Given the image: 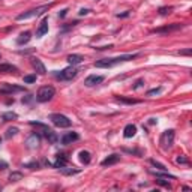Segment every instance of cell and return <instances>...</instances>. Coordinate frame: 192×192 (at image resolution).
<instances>
[{
	"label": "cell",
	"mask_w": 192,
	"mask_h": 192,
	"mask_svg": "<svg viewBox=\"0 0 192 192\" xmlns=\"http://www.w3.org/2000/svg\"><path fill=\"white\" fill-rule=\"evenodd\" d=\"M135 57H138V54H125V56H119V57L102 59V60H98V62L95 63V66L96 68H113V66H116V65H119V63L134 60Z\"/></svg>",
	"instance_id": "cell-1"
},
{
	"label": "cell",
	"mask_w": 192,
	"mask_h": 192,
	"mask_svg": "<svg viewBox=\"0 0 192 192\" xmlns=\"http://www.w3.org/2000/svg\"><path fill=\"white\" fill-rule=\"evenodd\" d=\"M54 95H56V89L53 86H44L36 93V99L39 102H48L54 98Z\"/></svg>",
	"instance_id": "cell-2"
},
{
	"label": "cell",
	"mask_w": 192,
	"mask_h": 192,
	"mask_svg": "<svg viewBox=\"0 0 192 192\" xmlns=\"http://www.w3.org/2000/svg\"><path fill=\"white\" fill-rule=\"evenodd\" d=\"M50 6L51 5H44V6H38V8H35V9H30L27 12H23V14L17 15V21H23V20H29V18H33V17H39L45 11H48Z\"/></svg>",
	"instance_id": "cell-3"
},
{
	"label": "cell",
	"mask_w": 192,
	"mask_h": 192,
	"mask_svg": "<svg viewBox=\"0 0 192 192\" xmlns=\"http://www.w3.org/2000/svg\"><path fill=\"white\" fill-rule=\"evenodd\" d=\"M159 144H161V147L164 150H170L173 147V144H174V131L173 129H168L165 132H162Z\"/></svg>",
	"instance_id": "cell-4"
},
{
	"label": "cell",
	"mask_w": 192,
	"mask_h": 192,
	"mask_svg": "<svg viewBox=\"0 0 192 192\" xmlns=\"http://www.w3.org/2000/svg\"><path fill=\"white\" fill-rule=\"evenodd\" d=\"M50 120L53 122V125L57 126V128H69V126L72 125L71 120H69L66 116L60 114V113H54V114H51Z\"/></svg>",
	"instance_id": "cell-5"
},
{
	"label": "cell",
	"mask_w": 192,
	"mask_h": 192,
	"mask_svg": "<svg viewBox=\"0 0 192 192\" xmlns=\"http://www.w3.org/2000/svg\"><path fill=\"white\" fill-rule=\"evenodd\" d=\"M78 71H77L74 66H69V68H65L63 71H60L56 74V78L57 80H62V81H71L72 78H75Z\"/></svg>",
	"instance_id": "cell-6"
},
{
	"label": "cell",
	"mask_w": 192,
	"mask_h": 192,
	"mask_svg": "<svg viewBox=\"0 0 192 192\" xmlns=\"http://www.w3.org/2000/svg\"><path fill=\"white\" fill-rule=\"evenodd\" d=\"M32 66H33V69L39 75H45V74H47V69L44 66V63L41 62V59H38V57L32 59Z\"/></svg>",
	"instance_id": "cell-7"
},
{
	"label": "cell",
	"mask_w": 192,
	"mask_h": 192,
	"mask_svg": "<svg viewBox=\"0 0 192 192\" xmlns=\"http://www.w3.org/2000/svg\"><path fill=\"white\" fill-rule=\"evenodd\" d=\"M104 81V77L102 75H89L86 80H84V84L87 87H93V86H98Z\"/></svg>",
	"instance_id": "cell-8"
},
{
	"label": "cell",
	"mask_w": 192,
	"mask_h": 192,
	"mask_svg": "<svg viewBox=\"0 0 192 192\" xmlns=\"http://www.w3.org/2000/svg\"><path fill=\"white\" fill-rule=\"evenodd\" d=\"M39 141H41V137H39V134H38V132H35V134H32L29 138H27L26 144H27V147H29V149H36V147L39 146Z\"/></svg>",
	"instance_id": "cell-9"
},
{
	"label": "cell",
	"mask_w": 192,
	"mask_h": 192,
	"mask_svg": "<svg viewBox=\"0 0 192 192\" xmlns=\"http://www.w3.org/2000/svg\"><path fill=\"white\" fill-rule=\"evenodd\" d=\"M78 140H80V135L77 132H68L62 137V144L68 146V144H72L74 141H78Z\"/></svg>",
	"instance_id": "cell-10"
},
{
	"label": "cell",
	"mask_w": 192,
	"mask_h": 192,
	"mask_svg": "<svg viewBox=\"0 0 192 192\" xmlns=\"http://www.w3.org/2000/svg\"><path fill=\"white\" fill-rule=\"evenodd\" d=\"M183 26L182 24H177V23H174V24L171 26H167V27H161V29H155L153 30V33H170V32H174V30H179V29H182Z\"/></svg>",
	"instance_id": "cell-11"
},
{
	"label": "cell",
	"mask_w": 192,
	"mask_h": 192,
	"mask_svg": "<svg viewBox=\"0 0 192 192\" xmlns=\"http://www.w3.org/2000/svg\"><path fill=\"white\" fill-rule=\"evenodd\" d=\"M47 33H48V18H44L38 27V30H36V38H42Z\"/></svg>",
	"instance_id": "cell-12"
},
{
	"label": "cell",
	"mask_w": 192,
	"mask_h": 192,
	"mask_svg": "<svg viewBox=\"0 0 192 192\" xmlns=\"http://www.w3.org/2000/svg\"><path fill=\"white\" fill-rule=\"evenodd\" d=\"M120 161V155H117V153H113V155H110L107 158L102 161V167H110V165H114Z\"/></svg>",
	"instance_id": "cell-13"
},
{
	"label": "cell",
	"mask_w": 192,
	"mask_h": 192,
	"mask_svg": "<svg viewBox=\"0 0 192 192\" xmlns=\"http://www.w3.org/2000/svg\"><path fill=\"white\" fill-rule=\"evenodd\" d=\"M21 90H23V87L5 84V89H0V95H12L14 92H21Z\"/></svg>",
	"instance_id": "cell-14"
},
{
	"label": "cell",
	"mask_w": 192,
	"mask_h": 192,
	"mask_svg": "<svg viewBox=\"0 0 192 192\" xmlns=\"http://www.w3.org/2000/svg\"><path fill=\"white\" fill-rule=\"evenodd\" d=\"M44 135H45V138L48 140V143H50V144H56V143L59 141L57 134H56L54 131H51L50 128H47V129L44 131Z\"/></svg>",
	"instance_id": "cell-15"
},
{
	"label": "cell",
	"mask_w": 192,
	"mask_h": 192,
	"mask_svg": "<svg viewBox=\"0 0 192 192\" xmlns=\"http://www.w3.org/2000/svg\"><path fill=\"white\" fill-rule=\"evenodd\" d=\"M135 134H137V126L135 125L129 123V125L125 126V129H123V137L125 138H132Z\"/></svg>",
	"instance_id": "cell-16"
},
{
	"label": "cell",
	"mask_w": 192,
	"mask_h": 192,
	"mask_svg": "<svg viewBox=\"0 0 192 192\" xmlns=\"http://www.w3.org/2000/svg\"><path fill=\"white\" fill-rule=\"evenodd\" d=\"M18 69L17 66H14V65H9V63H0V74H15Z\"/></svg>",
	"instance_id": "cell-17"
},
{
	"label": "cell",
	"mask_w": 192,
	"mask_h": 192,
	"mask_svg": "<svg viewBox=\"0 0 192 192\" xmlns=\"http://www.w3.org/2000/svg\"><path fill=\"white\" fill-rule=\"evenodd\" d=\"M83 60H84V57H83V56H80V54H69V56H68V62H69V65H71V66L80 65Z\"/></svg>",
	"instance_id": "cell-18"
},
{
	"label": "cell",
	"mask_w": 192,
	"mask_h": 192,
	"mask_svg": "<svg viewBox=\"0 0 192 192\" xmlns=\"http://www.w3.org/2000/svg\"><path fill=\"white\" fill-rule=\"evenodd\" d=\"M30 38H32V33L30 32H24V33L20 35V38L17 39V44L18 45H24V44H27L30 41Z\"/></svg>",
	"instance_id": "cell-19"
},
{
	"label": "cell",
	"mask_w": 192,
	"mask_h": 192,
	"mask_svg": "<svg viewBox=\"0 0 192 192\" xmlns=\"http://www.w3.org/2000/svg\"><path fill=\"white\" fill-rule=\"evenodd\" d=\"M66 162H68V158L63 155V153H60V155H57V161L54 162V167H56V168H62V167H65V165H66Z\"/></svg>",
	"instance_id": "cell-20"
},
{
	"label": "cell",
	"mask_w": 192,
	"mask_h": 192,
	"mask_svg": "<svg viewBox=\"0 0 192 192\" xmlns=\"http://www.w3.org/2000/svg\"><path fill=\"white\" fill-rule=\"evenodd\" d=\"M80 161L87 165V164H90V161H92V155H90L87 150H81L80 152Z\"/></svg>",
	"instance_id": "cell-21"
},
{
	"label": "cell",
	"mask_w": 192,
	"mask_h": 192,
	"mask_svg": "<svg viewBox=\"0 0 192 192\" xmlns=\"http://www.w3.org/2000/svg\"><path fill=\"white\" fill-rule=\"evenodd\" d=\"M60 170V173H63L65 176H72V174H78L80 173V170H75V168H68L66 165L62 168H59Z\"/></svg>",
	"instance_id": "cell-22"
},
{
	"label": "cell",
	"mask_w": 192,
	"mask_h": 192,
	"mask_svg": "<svg viewBox=\"0 0 192 192\" xmlns=\"http://www.w3.org/2000/svg\"><path fill=\"white\" fill-rule=\"evenodd\" d=\"M21 179H23V174L20 171H14V173H11V176H9V182H18Z\"/></svg>",
	"instance_id": "cell-23"
},
{
	"label": "cell",
	"mask_w": 192,
	"mask_h": 192,
	"mask_svg": "<svg viewBox=\"0 0 192 192\" xmlns=\"http://www.w3.org/2000/svg\"><path fill=\"white\" fill-rule=\"evenodd\" d=\"M17 114L15 113H12V111H9V113H5L3 114V122H9V120H15L17 119Z\"/></svg>",
	"instance_id": "cell-24"
},
{
	"label": "cell",
	"mask_w": 192,
	"mask_h": 192,
	"mask_svg": "<svg viewBox=\"0 0 192 192\" xmlns=\"http://www.w3.org/2000/svg\"><path fill=\"white\" fill-rule=\"evenodd\" d=\"M119 102H125V104H138L137 99H128V98H123V96H117L116 98Z\"/></svg>",
	"instance_id": "cell-25"
},
{
	"label": "cell",
	"mask_w": 192,
	"mask_h": 192,
	"mask_svg": "<svg viewBox=\"0 0 192 192\" xmlns=\"http://www.w3.org/2000/svg\"><path fill=\"white\" fill-rule=\"evenodd\" d=\"M18 134V128H9L8 131H6V138H11V137H15Z\"/></svg>",
	"instance_id": "cell-26"
},
{
	"label": "cell",
	"mask_w": 192,
	"mask_h": 192,
	"mask_svg": "<svg viewBox=\"0 0 192 192\" xmlns=\"http://www.w3.org/2000/svg\"><path fill=\"white\" fill-rule=\"evenodd\" d=\"M150 164L153 165L155 168H158V170H161V171H167V168H165V165H162L161 162H156L155 159H152L150 161Z\"/></svg>",
	"instance_id": "cell-27"
},
{
	"label": "cell",
	"mask_w": 192,
	"mask_h": 192,
	"mask_svg": "<svg viewBox=\"0 0 192 192\" xmlns=\"http://www.w3.org/2000/svg\"><path fill=\"white\" fill-rule=\"evenodd\" d=\"M35 81H36V74H35V75H26L24 77L26 84H32V83H35Z\"/></svg>",
	"instance_id": "cell-28"
},
{
	"label": "cell",
	"mask_w": 192,
	"mask_h": 192,
	"mask_svg": "<svg viewBox=\"0 0 192 192\" xmlns=\"http://www.w3.org/2000/svg\"><path fill=\"white\" fill-rule=\"evenodd\" d=\"M162 92V87H156V89H152L147 92V96H155V95H159V93Z\"/></svg>",
	"instance_id": "cell-29"
},
{
	"label": "cell",
	"mask_w": 192,
	"mask_h": 192,
	"mask_svg": "<svg viewBox=\"0 0 192 192\" xmlns=\"http://www.w3.org/2000/svg\"><path fill=\"white\" fill-rule=\"evenodd\" d=\"M156 182H158L161 186H164V188H168V189L171 188V186H170V183H168V182H165V180H162L161 177H156Z\"/></svg>",
	"instance_id": "cell-30"
},
{
	"label": "cell",
	"mask_w": 192,
	"mask_h": 192,
	"mask_svg": "<svg viewBox=\"0 0 192 192\" xmlns=\"http://www.w3.org/2000/svg\"><path fill=\"white\" fill-rule=\"evenodd\" d=\"M171 11H173L171 6H170V8H161L159 9V14H161V15H167V14H170Z\"/></svg>",
	"instance_id": "cell-31"
},
{
	"label": "cell",
	"mask_w": 192,
	"mask_h": 192,
	"mask_svg": "<svg viewBox=\"0 0 192 192\" xmlns=\"http://www.w3.org/2000/svg\"><path fill=\"white\" fill-rule=\"evenodd\" d=\"M176 162H177V164H189V161L185 158L183 155H182V156H179V158L176 159Z\"/></svg>",
	"instance_id": "cell-32"
},
{
	"label": "cell",
	"mask_w": 192,
	"mask_h": 192,
	"mask_svg": "<svg viewBox=\"0 0 192 192\" xmlns=\"http://www.w3.org/2000/svg\"><path fill=\"white\" fill-rule=\"evenodd\" d=\"M26 167L30 168V170H38V168H39V164H38V162H32V164H27Z\"/></svg>",
	"instance_id": "cell-33"
},
{
	"label": "cell",
	"mask_w": 192,
	"mask_h": 192,
	"mask_svg": "<svg viewBox=\"0 0 192 192\" xmlns=\"http://www.w3.org/2000/svg\"><path fill=\"white\" fill-rule=\"evenodd\" d=\"M143 84H144V81H143V80H138V81L134 84V87H132V89H134V90H137V89H140V87H141Z\"/></svg>",
	"instance_id": "cell-34"
},
{
	"label": "cell",
	"mask_w": 192,
	"mask_h": 192,
	"mask_svg": "<svg viewBox=\"0 0 192 192\" xmlns=\"http://www.w3.org/2000/svg\"><path fill=\"white\" fill-rule=\"evenodd\" d=\"M191 53H192L191 48H188V50H183V51H179V54H180V56H189Z\"/></svg>",
	"instance_id": "cell-35"
},
{
	"label": "cell",
	"mask_w": 192,
	"mask_h": 192,
	"mask_svg": "<svg viewBox=\"0 0 192 192\" xmlns=\"http://www.w3.org/2000/svg\"><path fill=\"white\" fill-rule=\"evenodd\" d=\"M129 12H131V11H126V12H123V14H117V17H119V18H125V17H129Z\"/></svg>",
	"instance_id": "cell-36"
},
{
	"label": "cell",
	"mask_w": 192,
	"mask_h": 192,
	"mask_svg": "<svg viewBox=\"0 0 192 192\" xmlns=\"http://www.w3.org/2000/svg\"><path fill=\"white\" fill-rule=\"evenodd\" d=\"M8 168V164L5 161H0V170H6Z\"/></svg>",
	"instance_id": "cell-37"
},
{
	"label": "cell",
	"mask_w": 192,
	"mask_h": 192,
	"mask_svg": "<svg viewBox=\"0 0 192 192\" xmlns=\"http://www.w3.org/2000/svg\"><path fill=\"white\" fill-rule=\"evenodd\" d=\"M89 12H90L89 9H81V11H80V15H87Z\"/></svg>",
	"instance_id": "cell-38"
},
{
	"label": "cell",
	"mask_w": 192,
	"mask_h": 192,
	"mask_svg": "<svg viewBox=\"0 0 192 192\" xmlns=\"http://www.w3.org/2000/svg\"><path fill=\"white\" fill-rule=\"evenodd\" d=\"M66 12H68V9H63V11H62V12H60V14H59V17H65V15H66Z\"/></svg>",
	"instance_id": "cell-39"
},
{
	"label": "cell",
	"mask_w": 192,
	"mask_h": 192,
	"mask_svg": "<svg viewBox=\"0 0 192 192\" xmlns=\"http://www.w3.org/2000/svg\"><path fill=\"white\" fill-rule=\"evenodd\" d=\"M0 144H2V140H0Z\"/></svg>",
	"instance_id": "cell-40"
},
{
	"label": "cell",
	"mask_w": 192,
	"mask_h": 192,
	"mask_svg": "<svg viewBox=\"0 0 192 192\" xmlns=\"http://www.w3.org/2000/svg\"><path fill=\"white\" fill-rule=\"evenodd\" d=\"M0 189H2V186H0Z\"/></svg>",
	"instance_id": "cell-41"
},
{
	"label": "cell",
	"mask_w": 192,
	"mask_h": 192,
	"mask_svg": "<svg viewBox=\"0 0 192 192\" xmlns=\"http://www.w3.org/2000/svg\"><path fill=\"white\" fill-rule=\"evenodd\" d=\"M0 57H2V56H0Z\"/></svg>",
	"instance_id": "cell-42"
}]
</instances>
